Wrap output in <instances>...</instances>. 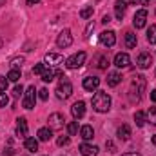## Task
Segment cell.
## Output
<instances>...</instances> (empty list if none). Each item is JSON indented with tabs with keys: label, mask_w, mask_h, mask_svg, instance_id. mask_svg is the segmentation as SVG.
<instances>
[{
	"label": "cell",
	"mask_w": 156,
	"mask_h": 156,
	"mask_svg": "<svg viewBox=\"0 0 156 156\" xmlns=\"http://www.w3.org/2000/svg\"><path fill=\"white\" fill-rule=\"evenodd\" d=\"M100 44L104 47H113L116 44V35L115 31H102L100 33Z\"/></svg>",
	"instance_id": "30bf717a"
},
{
	"label": "cell",
	"mask_w": 156,
	"mask_h": 156,
	"mask_svg": "<svg viewBox=\"0 0 156 156\" xmlns=\"http://www.w3.org/2000/svg\"><path fill=\"white\" fill-rule=\"evenodd\" d=\"M151 64H153V56H151V53H140V55H138V58H136V66H138L140 69H149Z\"/></svg>",
	"instance_id": "8fae6325"
},
{
	"label": "cell",
	"mask_w": 156,
	"mask_h": 156,
	"mask_svg": "<svg viewBox=\"0 0 156 156\" xmlns=\"http://www.w3.org/2000/svg\"><path fill=\"white\" fill-rule=\"evenodd\" d=\"M38 96H40V100H47V98H49V91H47V89H40Z\"/></svg>",
	"instance_id": "74e56055"
},
{
	"label": "cell",
	"mask_w": 156,
	"mask_h": 156,
	"mask_svg": "<svg viewBox=\"0 0 156 156\" xmlns=\"http://www.w3.org/2000/svg\"><path fill=\"white\" fill-rule=\"evenodd\" d=\"M102 22H104V24H109V22H111V16H109V15H105V16L102 18Z\"/></svg>",
	"instance_id": "ab89813d"
},
{
	"label": "cell",
	"mask_w": 156,
	"mask_h": 156,
	"mask_svg": "<svg viewBox=\"0 0 156 156\" xmlns=\"http://www.w3.org/2000/svg\"><path fill=\"white\" fill-rule=\"evenodd\" d=\"M145 85H147V80H145L144 75H136V76L133 78V82H131V94H133V98L136 94V100H138L140 94L145 91Z\"/></svg>",
	"instance_id": "7a4b0ae2"
},
{
	"label": "cell",
	"mask_w": 156,
	"mask_h": 156,
	"mask_svg": "<svg viewBox=\"0 0 156 156\" xmlns=\"http://www.w3.org/2000/svg\"><path fill=\"white\" fill-rule=\"evenodd\" d=\"M24 147H26L29 153H37V151H38V140H37V138L27 136V138L24 140Z\"/></svg>",
	"instance_id": "d6986e66"
},
{
	"label": "cell",
	"mask_w": 156,
	"mask_h": 156,
	"mask_svg": "<svg viewBox=\"0 0 156 156\" xmlns=\"http://www.w3.org/2000/svg\"><path fill=\"white\" fill-rule=\"evenodd\" d=\"M147 122H151L153 125H156V107H151L147 111Z\"/></svg>",
	"instance_id": "f546056e"
},
{
	"label": "cell",
	"mask_w": 156,
	"mask_h": 156,
	"mask_svg": "<svg viewBox=\"0 0 156 156\" xmlns=\"http://www.w3.org/2000/svg\"><path fill=\"white\" fill-rule=\"evenodd\" d=\"M94 66H96L98 69H107L109 58H107L105 55H96V56H94Z\"/></svg>",
	"instance_id": "7402d4cb"
},
{
	"label": "cell",
	"mask_w": 156,
	"mask_h": 156,
	"mask_svg": "<svg viewBox=\"0 0 156 156\" xmlns=\"http://www.w3.org/2000/svg\"><path fill=\"white\" fill-rule=\"evenodd\" d=\"M71 44H73V35H71L69 29H64V31L58 33V37H56V45H58L60 49H66V47H69Z\"/></svg>",
	"instance_id": "52a82bcc"
},
{
	"label": "cell",
	"mask_w": 156,
	"mask_h": 156,
	"mask_svg": "<svg viewBox=\"0 0 156 156\" xmlns=\"http://www.w3.org/2000/svg\"><path fill=\"white\" fill-rule=\"evenodd\" d=\"M7 80L9 82H18L20 80V69H11L7 73Z\"/></svg>",
	"instance_id": "83f0119b"
},
{
	"label": "cell",
	"mask_w": 156,
	"mask_h": 156,
	"mask_svg": "<svg viewBox=\"0 0 156 156\" xmlns=\"http://www.w3.org/2000/svg\"><path fill=\"white\" fill-rule=\"evenodd\" d=\"M125 9H127V2H123V0H116V2H115V13H116L118 20H122V18H123Z\"/></svg>",
	"instance_id": "e0dca14e"
},
{
	"label": "cell",
	"mask_w": 156,
	"mask_h": 156,
	"mask_svg": "<svg viewBox=\"0 0 156 156\" xmlns=\"http://www.w3.org/2000/svg\"><path fill=\"white\" fill-rule=\"evenodd\" d=\"M15 94H16V96L24 94V87H22V85H16V87H15Z\"/></svg>",
	"instance_id": "f35d334b"
},
{
	"label": "cell",
	"mask_w": 156,
	"mask_h": 156,
	"mask_svg": "<svg viewBox=\"0 0 156 156\" xmlns=\"http://www.w3.org/2000/svg\"><path fill=\"white\" fill-rule=\"evenodd\" d=\"M145 24H147V9L136 11L134 16H133V26L136 29H142V27H145Z\"/></svg>",
	"instance_id": "ba28073f"
},
{
	"label": "cell",
	"mask_w": 156,
	"mask_h": 156,
	"mask_svg": "<svg viewBox=\"0 0 156 156\" xmlns=\"http://www.w3.org/2000/svg\"><path fill=\"white\" fill-rule=\"evenodd\" d=\"M105 149H107L109 153H116V145H115L111 140H107V142H105Z\"/></svg>",
	"instance_id": "8d00e7d4"
},
{
	"label": "cell",
	"mask_w": 156,
	"mask_h": 156,
	"mask_svg": "<svg viewBox=\"0 0 156 156\" xmlns=\"http://www.w3.org/2000/svg\"><path fill=\"white\" fill-rule=\"evenodd\" d=\"M71 94H73V83L62 78V82H60L58 87H56V96H58L60 100H67Z\"/></svg>",
	"instance_id": "277c9868"
},
{
	"label": "cell",
	"mask_w": 156,
	"mask_h": 156,
	"mask_svg": "<svg viewBox=\"0 0 156 156\" xmlns=\"http://www.w3.org/2000/svg\"><path fill=\"white\" fill-rule=\"evenodd\" d=\"M93 29H94V22H89V24H87V27H85V33H83V37H85V38H89Z\"/></svg>",
	"instance_id": "e575fe53"
},
{
	"label": "cell",
	"mask_w": 156,
	"mask_h": 156,
	"mask_svg": "<svg viewBox=\"0 0 156 156\" xmlns=\"http://www.w3.org/2000/svg\"><path fill=\"white\" fill-rule=\"evenodd\" d=\"M66 60H64V56L62 55H56V53H49V55H45V60H44V64L47 66V67H58L60 64H64Z\"/></svg>",
	"instance_id": "9c48e42d"
},
{
	"label": "cell",
	"mask_w": 156,
	"mask_h": 156,
	"mask_svg": "<svg viewBox=\"0 0 156 156\" xmlns=\"http://www.w3.org/2000/svg\"><path fill=\"white\" fill-rule=\"evenodd\" d=\"M91 104H93V109L96 113H107L111 109V96L105 91H96Z\"/></svg>",
	"instance_id": "6da1fadb"
},
{
	"label": "cell",
	"mask_w": 156,
	"mask_h": 156,
	"mask_svg": "<svg viewBox=\"0 0 156 156\" xmlns=\"http://www.w3.org/2000/svg\"><path fill=\"white\" fill-rule=\"evenodd\" d=\"M4 154H5V156H13V149H11V147H9V149H5V151H4Z\"/></svg>",
	"instance_id": "60d3db41"
},
{
	"label": "cell",
	"mask_w": 156,
	"mask_h": 156,
	"mask_svg": "<svg viewBox=\"0 0 156 156\" xmlns=\"http://www.w3.org/2000/svg\"><path fill=\"white\" fill-rule=\"evenodd\" d=\"M7 83H9V80H7V78H5V76H0V93L7 89Z\"/></svg>",
	"instance_id": "d590c367"
},
{
	"label": "cell",
	"mask_w": 156,
	"mask_h": 156,
	"mask_svg": "<svg viewBox=\"0 0 156 156\" xmlns=\"http://www.w3.org/2000/svg\"><path fill=\"white\" fill-rule=\"evenodd\" d=\"M69 142H71V138H69V136H60V138L56 140V144H58L60 147H64V145H69Z\"/></svg>",
	"instance_id": "d6a6232c"
},
{
	"label": "cell",
	"mask_w": 156,
	"mask_h": 156,
	"mask_svg": "<svg viewBox=\"0 0 156 156\" xmlns=\"http://www.w3.org/2000/svg\"><path fill=\"white\" fill-rule=\"evenodd\" d=\"M98 85H100V78L98 76H87L83 78V89L85 91H96L98 89Z\"/></svg>",
	"instance_id": "5bb4252c"
},
{
	"label": "cell",
	"mask_w": 156,
	"mask_h": 156,
	"mask_svg": "<svg viewBox=\"0 0 156 156\" xmlns=\"http://www.w3.org/2000/svg\"><path fill=\"white\" fill-rule=\"evenodd\" d=\"M120 82H122V75L120 73H109V76H107V85L109 87H116Z\"/></svg>",
	"instance_id": "cb8c5ba5"
},
{
	"label": "cell",
	"mask_w": 156,
	"mask_h": 156,
	"mask_svg": "<svg viewBox=\"0 0 156 156\" xmlns=\"http://www.w3.org/2000/svg\"><path fill=\"white\" fill-rule=\"evenodd\" d=\"M7 104H9V98H7V94L2 91V93H0V107H5Z\"/></svg>",
	"instance_id": "836d02e7"
},
{
	"label": "cell",
	"mask_w": 156,
	"mask_h": 156,
	"mask_svg": "<svg viewBox=\"0 0 156 156\" xmlns=\"http://www.w3.org/2000/svg\"><path fill=\"white\" fill-rule=\"evenodd\" d=\"M116 134H118V138H120V140L127 142V140L131 138V127H129V125H120V127H118V131H116Z\"/></svg>",
	"instance_id": "44dd1931"
},
{
	"label": "cell",
	"mask_w": 156,
	"mask_h": 156,
	"mask_svg": "<svg viewBox=\"0 0 156 156\" xmlns=\"http://www.w3.org/2000/svg\"><path fill=\"white\" fill-rule=\"evenodd\" d=\"M67 133H69V136H75L78 133V122H69L67 123Z\"/></svg>",
	"instance_id": "f1b7e54d"
},
{
	"label": "cell",
	"mask_w": 156,
	"mask_h": 156,
	"mask_svg": "<svg viewBox=\"0 0 156 156\" xmlns=\"http://www.w3.org/2000/svg\"><path fill=\"white\" fill-rule=\"evenodd\" d=\"M71 115L75 120H80V118H83L85 115V102H76V104H73V107H71Z\"/></svg>",
	"instance_id": "4fadbf2b"
},
{
	"label": "cell",
	"mask_w": 156,
	"mask_h": 156,
	"mask_svg": "<svg viewBox=\"0 0 156 156\" xmlns=\"http://www.w3.org/2000/svg\"><path fill=\"white\" fill-rule=\"evenodd\" d=\"M22 64H24V58H22V56H20V58H13V60H11V69H20Z\"/></svg>",
	"instance_id": "1f68e13d"
},
{
	"label": "cell",
	"mask_w": 156,
	"mask_h": 156,
	"mask_svg": "<svg viewBox=\"0 0 156 156\" xmlns=\"http://www.w3.org/2000/svg\"><path fill=\"white\" fill-rule=\"evenodd\" d=\"M153 144H154V147H156V134L153 136Z\"/></svg>",
	"instance_id": "7dc6e473"
},
{
	"label": "cell",
	"mask_w": 156,
	"mask_h": 156,
	"mask_svg": "<svg viewBox=\"0 0 156 156\" xmlns=\"http://www.w3.org/2000/svg\"><path fill=\"white\" fill-rule=\"evenodd\" d=\"M134 122H136L138 127H144L145 122H147V115H145L144 111H136V113H134Z\"/></svg>",
	"instance_id": "d4e9b609"
},
{
	"label": "cell",
	"mask_w": 156,
	"mask_h": 156,
	"mask_svg": "<svg viewBox=\"0 0 156 156\" xmlns=\"http://www.w3.org/2000/svg\"><path fill=\"white\" fill-rule=\"evenodd\" d=\"M37 136H38L40 142H49L51 136H53V129H49V127H40Z\"/></svg>",
	"instance_id": "ffe728a7"
},
{
	"label": "cell",
	"mask_w": 156,
	"mask_h": 156,
	"mask_svg": "<svg viewBox=\"0 0 156 156\" xmlns=\"http://www.w3.org/2000/svg\"><path fill=\"white\" fill-rule=\"evenodd\" d=\"M129 64H131V56L127 53H118L115 56V66L118 69H125V67H129Z\"/></svg>",
	"instance_id": "7c38bea8"
},
{
	"label": "cell",
	"mask_w": 156,
	"mask_h": 156,
	"mask_svg": "<svg viewBox=\"0 0 156 156\" xmlns=\"http://www.w3.org/2000/svg\"><path fill=\"white\" fill-rule=\"evenodd\" d=\"M151 100L156 102V89H154V91H151Z\"/></svg>",
	"instance_id": "7bdbcfd3"
},
{
	"label": "cell",
	"mask_w": 156,
	"mask_h": 156,
	"mask_svg": "<svg viewBox=\"0 0 156 156\" xmlns=\"http://www.w3.org/2000/svg\"><path fill=\"white\" fill-rule=\"evenodd\" d=\"M2 4H5V0H0V5H2Z\"/></svg>",
	"instance_id": "c3c4849f"
},
{
	"label": "cell",
	"mask_w": 156,
	"mask_h": 156,
	"mask_svg": "<svg viewBox=\"0 0 156 156\" xmlns=\"http://www.w3.org/2000/svg\"><path fill=\"white\" fill-rule=\"evenodd\" d=\"M122 156H142V154H138V153H125V154H122Z\"/></svg>",
	"instance_id": "ee69618b"
},
{
	"label": "cell",
	"mask_w": 156,
	"mask_h": 156,
	"mask_svg": "<svg viewBox=\"0 0 156 156\" xmlns=\"http://www.w3.org/2000/svg\"><path fill=\"white\" fill-rule=\"evenodd\" d=\"M47 122H49V129H53V131H60L66 125V118H64V115H60V113L49 115V120Z\"/></svg>",
	"instance_id": "8992f818"
},
{
	"label": "cell",
	"mask_w": 156,
	"mask_h": 156,
	"mask_svg": "<svg viewBox=\"0 0 156 156\" xmlns=\"http://www.w3.org/2000/svg\"><path fill=\"white\" fill-rule=\"evenodd\" d=\"M80 136L83 138V142H89L94 136V129L91 125H83V127H80Z\"/></svg>",
	"instance_id": "ac0fdd59"
},
{
	"label": "cell",
	"mask_w": 156,
	"mask_h": 156,
	"mask_svg": "<svg viewBox=\"0 0 156 156\" xmlns=\"http://www.w3.org/2000/svg\"><path fill=\"white\" fill-rule=\"evenodd\" d=\"M16 136L27 138V120L26 118H18L16 120Z\"/></svg>",
	"instance_id": "9a60e30c"
},
{
	"label": "cell",
	"mask_w": 156,
	"mask_h": 156,
	"mask_svg": "<svg viewBox=\"0 0 156 156\" xmlns=\"http://www.w3.org/2000/svg\"><path fill=\"white\" fill-rule=\"evenodd\" d=\"M83 64H85V53H83V51L75 53V55H71L69 58H66V67H67V69H78V67H82Z\"/></svg>",
	"instance_id": "3957f363"
},
{
	"label": "cell",
	"mask_w": 156,
	"mask_h": 156,
	"mask_svg": "<svg viewBox=\"0 0 156 156\" xmlns=\"http://www.w3.org/2000/svg\"><path fill=\"white\" fill-rule=\"evenodd\" d=\"M147 42L149 44H156V24H153L147 29Z\"/></svg>",
	"instance_id": "484cf974"
},
{
	"label": "cell",
	"mask_w": 156,
	"mask_h": 156,
	"mask_svg": "<svg viewBox=\"0 0 156 156\" xmlns=\"http://www.w3.org/2000/svg\"><path fill=\"white\" fill-rule=\"evenodd\" d=\"M40 0H27V5H37Z\"/></svg>",
	"instance_id": "b9f144b4"
},
{
	"label": "cell",
	"mask_w": 156,
	"mask_h": 156,
	"mask_svg": "<svg viewBox=\"0 0 156 156\" xmlns=\"http://www.w3.org/2000/svg\"><path fill=\"white\" fill-rule=\"evenodd\" d=\"M93 13H94V9H93V5H87V7H83V9L80 11V18H83V20H87V18H91V16H93Z\"/></svg>",
	"instance_id": "4316f807"
},
{
	"label": "cell",
	"mask_w": 156,
	"mask_h": 156,
	"mask_svg": "<svg viewBox=\"0 0 156 156\" xmlns=\"http://www.w3.org/2000/svg\"><path fill=\"white\" fill-rule=\"evenodd\" d=\"M45 67H47V66H45L44 62H40V64H37V66L33 67V73H35V75H40V76H42V75H44V71H45Z\"/></svg>",
	"instance_id": "4dcf8cb0"
},
{
	"label": "cell",
	"mask_w": 156,
	"mask_h": 156,
	"mask_svg": "<svg viewBox=\"0 0 156 156\" xmlns=\"http://www.w3.org/2000/svg\"><path fill=\"white\" fill-rule=\"evenodd\" d=\"M80 153H82V156H96L98 154V147L96 145H89L85 142V144L80 145Z\"/></svg>",
	"instance_id": "2e32d148"
},
{
	"label": "cell",
	"mask_w": 156,
	"mask_h": 156,
	"mask_svg": "<svg viewBox=\"0 0 156 156\" xmlns=\"http://www.w3.org/2000/svg\"><path fill=\"white\" fill-rule=\"evenodd\" d=\"M24 107L26 109H33L35 107V104H37V89H35V85H29L27 87V91L24 93Z\"/></svg>",
	"instance_id": "5b68a950"
},
{
	"label": "cell",
	"mask_w": 156,
	"mask_h": 156,
	"mask_svg": "<svg viewBox=\"0 0 156 156\" xmlns=\"http://www.w3.org/2000/svg\"><path fill=\"white\" fill-rule=\"evenodd\" d=\"M127 2H131V4H138L140 0H127Z\"/></svg>",
	"instance_id": "bcb514c9"
},
{
	"label": "cell",
	"mask_w": 156,
	"mask_h": 156,
	"mask_svg": "<svg viewBox=\"0 0 156 156\" xmlns=\"http://www.w3.org/2000/svg\"><path fill=\"white\" fill-rule=\"evenodd\" d=\"M136 44H138L136 35H134L133 31H127V33H125V45H127L129 49H133V47H136Z\"/></svg>",
	"instance_id": "603a6c76"
},
{
	"label": "cell",
	"mask_w": 156,
	"mask_h": 156,
	"mask_svg": "<svg viewBox=\"0 0 156 156\" xmlns=\"http://www.w3.org/2000/svg\"><path fill=\"white\" fill-rule=\"evenodd\" d=\"M138 4H142V5H147V4H151V0H140Z\"/></svg>",
	"instance_id": "f6af8a7d"
},
{
	"label": "cell",
	"mask_w": 156,
	"mask_h": 156,
	"mask_svg": "<svg viewBox=\"0 0 156 156\" xmlns=\"http://www.w3.org/2000/svg\"><path fill=\"white\" fill-rule=\"evenodd\" d=\"M0 49H2V38H0Z\"/></svg>",
	"instance_id": "681fc988"
}]
</instances>
